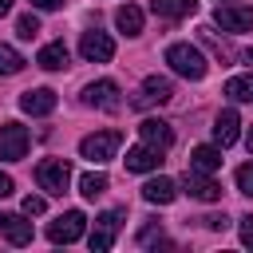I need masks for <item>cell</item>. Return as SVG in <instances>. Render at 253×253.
Here are the masks:
<instances>
[{
	"mask_svg": "<svg viewBox=\"0 0 253 253\" xmlns=\"http://www.w3.org/2000/svg\"><path fill=\"white\" fill-rule=\"evenodd\" d=\"M237 190L253 198V162H245V166H237Z\"/></svg>",
	"mask_w": 253,
	"mask_h": 253,
	"instance_id": "26",
	"label": "cell"
},
{
	"mask_svg": "<svg viewBox=\"0 0 253 253\" xmlns=\"http://www.w3.org/2000/svg\"><path fill=\"white\" fill-rule=\"evenodd\" d=\"M115 28H119L123 36H138V32H142V12H138L134 4L115 8Z\"/></svg>",
	"mask_w": 253,
	"mask_h": 253,
	"instance_id": "21",
	"label": "cell"
},
{
	"mask_svg": "<svg viewBox=\"0 0 253 253\" xmlns=\"http://www.w3.org/2000/svg\"><path fill=\"white\" fill-rule=\"evenodd\" d=\"M237 126H241V119H237V111H221L217 119H213V142L225 150V146H233L237 142Z\"/></svg>",
	"mask_w": 253,
	"mask_h": 253,
	"instance_id": "15",
	"label": "cell"
},
{
	"mask_svg": "<svg viewBox=\"0 0 253 253\" xmlns=\"http://www.w3.org/2000/svg\"><path fill=\"white\" fill-rule=\"evenodd\" d=\"M170 99H174V83L162 75H150L142 83V95L134 99V107H154V103H170Z\"/></svg>",
	"mask_w": 253,
	"mask_h": 253,
	"instance_id": "12",
	"label": "cell"
},
{
	"mask_svg": "<svg viewBox=\"0 0 253 253\" xmlns=\"http://www.w3.org/2000/svg\"><path fill=\"white\" fill-rule=\"evenodd\" d=\"M63 0H32V8H40V12H55Z\"/></svg>",
	"mask_w": 253,
	"mask_h": 253,
	"instance_id": "31",
	"label": "cell"
},
{
	"mask_svg": "<svg viewBox=\"0 0 253 253\" xmlns=\"http://www.w3.org/2000/svg\"><path fill=\"white\" fill-rule=\"evenodd\" d=\"M83 225H87V217H83L79 210H67V213H59V217L47 225V241H55V245H71V241L83 237Z\"/></svg>",
	"mask_w": 253,
	"mask_h": 253,
	"instance_id": "4",
	"label": "cell"
},
{
	"mask_svg": "<svg viewBox=\"0 0 253 253\" xmlns=\"http://www.w3.org/2000/svg\"><path fill=\"white\" fill-rule=\"evenodd\" d=\"M12 190H16V182H12V178H8V174H4V170H0V198H8V194H12Z\"/></svg>",
	"mask_w": 253,
	"mask_h": 253,
	"instance_id": "30",
	"label": "cell"
},
{
	"mask_svg": "<svg viewBox=\"0 0 253 253\" xmlns=\"http://www.w3.org/2000/svg\"><path fill=\"white\" fill-rule=\"evenodd\" d=\"M107 186H111V182H107V174H83V178H79V194H83V198H91V202H95V198H103V194H107Z\"/></svg>",
	"mask_w": 253,
	"mask_h": 253,
	"instance_id": "23",
	"label": "cell"
},
{
	"mask_svg": "<svg viewBox=\"0 0 253 253\" xmlns=\"http://www.w3.org/2000/svg\"><path fill=\"white\" fill-rule=\"evenodd\" d=\"M119 221H123V213H119V210H107V213H99V217H95V229H91V237H87L91 253H107V249L115 245Z\"/></svg>",
	"mask_w": 253,
	"mask_h": 253,
	"instance_id": "7",
	"label": "cell"
},
{
	"mask_svg": "<svg viewBox=\"0 0 253 253\" xmlns=\"http://www.w3.org/2000/svg\"><path fill=\"white\" fill-rule=\"evenodd\" d=\"M119 146H123V134L119 130H95V134H87L79 142V154L87 162H107V158H115Z\"/></svg>",
	"mask_w": 253,
	"mask_h": 253,
	"instance_id": "2",
	"label": "cell"
},
{
	"mask_svg": "<svg viewBox=\"0 0 253 253\" xmlns=\"http://www.w3.org/2000/svg\"><path fill=\"white\" fill-rule=\"evenodd\" d=\"M36 63H40L43 71H63V67H67V43H63V40L43 43V47H40V55H36Z\"/></svg>",
	"mask_w": 253,
	"mask_h": 253,
	"instance_id": "19",
	"label": "cell"
},
{
	"mask_svg": "<svg viewBox=\"0 0 253 253\" xmlns=\"http://www.w3.org/2000/svg\"><path fill=\"white\" fill-rule=\"evenodd\" d=\"M20 107H24L28 115H51V111H55V91H51V87H32V91L20 95Z\"/></svg>",
	"mask_w": 253,
	"mask_h": 253,
	"instance_id": "14",
	"label": "cell"
},
{
	"mask_svg": "<svg viewBox=\"0 0 253 253\" xmlns=\"http://www.w3.org/2000/svg\"><path fill=\"white\" fill-rule=\"evenodd\" d=\"M241 59H245V63L253 67V47H249V51H241Z\"/></svg>",
	"mask_w": 253,
	"mask_h": 253,
	"instance_id": "32",
	"label": "cell"
},
{
	"mask_svg": "<svg viewBox=\"0 0 253 253\" xmlns=\"http://www.w3.org/2000/svg\"><path fill=\"white\" fill-rule=\"evenodd\" d=\"M16 71H24V55L16 47L0 43V75H16Z\"/></svg>",
	"mask_w": 253,
	"mask_h": 253,
	"instance_id": "24",
	"label": "cell"
},
{
	"mask_svg": "<svg viewBox=\"0 0 253 253\" xmlns=\"http://www.w3.org/2000/svg\"><path fill=\"white\" fill-rule=\"evenodd\" d=\"M8 8H12V0H0V16H4V12H8Z\"/></svg>",
	"mask_w": 253,
	"mask_h": 253,
	"instance_id": "34",
	"label": "cell"
},
{
	"mask_svg": "<svg viewBox=\"0 0 253 253\" xmlns=\"http://www.w3.org/2000/svg\"><path fill=\"white\" fill-rule=\"evenodd\" d=\"M166 63L182 75V79H206V71H210V63H206V55L194 47V43H170L166 47Z\"/></svg>",
	"mask_w": 253,
	"mask_h": 253,
	"instance_id": "1",
	"label": "cell"
},
{
	"mask_svg": "<svg viewBox=\"0 0 253 253\" xmlns=\"http://www.w3.org/2000/svg\"><path fill=\"white\" fill-rule=\"evenodd\" d=\"M241 245L253 249V217H241Z\"/></svg>",
	"mask_w": 253,
	"mask_h": 253,
	"instance_id": "29",
	"label": "cell"
},
{
	"mask_svg": "<svg viewBox=\"0 0 253 253\" xmlns=\"http://www.w3.org/2000/svg\"><path fill=\"white\" fill-rule=\"evenodd\" d=\"M150 12L162 20H182L198 12V0H150Z\"/></svg>",
	"mask_w": 253,
	"mask_h": 253,
	"instance_id": "18",
	"label": "cell"
},
{
	"mask_svg": "<svg viewBox=\"0 0 253 253\" xmlns=\"http://www.w3.org/2000/svg\"><path fill=\"white\" fill-rule=\"evenodd\" d=\"M28 126H20V123H4L0 126V162H20L24 154H28Z\"/></svg>",
	"mask_w": 253,
	"mask_h": 253,
	"instance_id": "5",
	"label": "cell"
},
{
	"mask_svg": "<svg viewBox=\"0 0 253 253\" xmlns=\"http://www.w3.org/2000/svg\"><path fill=\"white\" fill-rule=\"evenodd\" d=\"M245 146H249V154H253V126H249V134H245Z\"/></svg>",
	"mask_w": 253,
	"mask_h": 253,
	"instance_id": "33",
	"label": "cell"
},
{
	"mask_svg": "<svg viewBox=\"0 0 253 253\" xmlns=\"http://www.w3.org/2000/svg\"><path fill=\"white\" fill-rule=\"evenodd\" d=\"M213 20L225 32H253V8L249 4H217Z\"/></svg>",
	"mask_w": 253,
	"mask_h": 253,
	"instance_id": "9",
	"label": "cell"
},
{
	"mask_svg": "<svg viewBox=\"0 0 253 253\" xmlns=\"http://www.w3.org/2000/svg\"><path fill=\"white\" fill-rule=\"evenodd\" d=\"M0 233L12 245H28L32 241V221H24L20 213H0Z\"/></svg>",
	"mask_w": 253,
	"mask_h": 253,
	"instance_id": "16",
	"label": "cell"
},
{
	"mask_svg": "<svg viewBox=\"0 0 253 253\" xmlns=\"http://www.w3.org/2000/svg\"><path fill=\"white\" fill-rule=\"evenodd\" d=\"M36 182H40V190H47V194H67V186H71V166H67L63 158H43V162L36 166Z\"/></svg>",
	"mask_w": 253,
	"mask_h": 253,
	"instance_id": "3",
	"label": "cell"
},
{
	"mask_svg": "<svg viewBox=\"0 0 253 253\" xmlns=\"http://www.w3.org/2000/svg\"><path fill=\"white\" fill-rule=\"evenodd\" d=\"M225 95H229L233 103H253V71H249V75H233V79L225 83Z\"/></svg>",
	"mask_w": 253,
	"mask_h": 253,
	"instance_id": "22",
	"label": "cell"
},
{
	"mask_svg": "<svg viewBox=\"0 0 253 253\" xmlns=\"http://www.w3.org/2000/svg\"><path fill=\"white\" fill-rule=\"evenodd\" d=\"M142 198H146L150 206H170V202L178 198V186H174L170 178H150V182L142 186Z\"/></svg>",
	"mask_w": 253,
	"mask_h": 253,
	"instance_id": "17",
	"label": "cell"
},
{
	"mask_svg": "<svg viewBox=\"0 0 253 253\" xmlns=\"http://www.w3.org/2000/svg\"><path fill=\"white\" fill-rule=\"evenodd\" d=\"M217 4H221V0H217ZM225 4H229V0H225Z\"/></svg>",
	"mask_w": 253,
	"mask_h": 253,
	"instance_id": "35",
	"label": "cell"
},
{
	"mask_svg": "<svg viewBox=\"0 0 253 253\" xmlns=\"http://www.w3.org/2000/svg\"><path fill=\"white\" fill-rule=\"evenodd\" d=\"M162 154H166V150H158V146H150V142L130 146V150H126V170H134V174L158 170V166H162Z\"/></svg>",
	"mask_w": 253,
	"mask_h": 253,
	"instance_id": "11",
	"label": "cell"
},
{
	"mask_svg": "<svg viewBox=\"0 0 253 253\" xmlns=\"http://www.w3.org/2000/svg\"><path fill=\"white\" fill-rule=\"evenodd\" d=\"M16 36H20V40H32V36H40V16H36V12H24V16L16 20Z\"/></svg>",
	"mask_w": 253,
	"mask_h": 253,
	"instance_id": "25",
	"label": "cell"
},
{
	"mask_svg": "<svg viewBox=\"0 0 253 253\" xmlns=\"http://www.w3.org/2000/svg\"><path fill=\"white\" fill-rule=\"evenodd\" d=\"M182 186H186V194L198 198V202H217V198H221V186H217L210 174H202V170H186Z\"/></svg>",
	"mask_w": 253,
	"mask_h": 253,
	"instance_id": "10",
	"label": "cell"
},
{
	"mask_svg": "<svg viewBox=\"0 0 253 253\" xmlns=\"http://www.w3.org/2000/svg\"><path fill=\"white\" fill-rule=\"evenodd\" d=\"M43 210H47V202H43L40 194H28V198H24V213H28V217H40Z\"/></svg>",
	"mask_w": 253,
	"mask_h": 253,
	"instance_id": "27",
	"label": "cell"
},
{
	"mask_svg": "<svg viewBox=\"0 0 253 253\" xmlns=\"http://www.w3.org/2000/svg\"><path fill=\"white\" fill-rule=\"evenodd\" d=\"M190 170H202V174L221 170V146H194L190 150Z\"/></svg>",
	"mask_w": 253,
	"mask_h": 253,
	"instance_id": "20",
	"label": "cell"
},
{
	"mask_svg": "<svg viewBox=\"0 0 253 253\" xmlns=\"http://www.w3.org/2000/svg\"><path fill=\"white\" fill-rule=\"evenodd\" d=\"M138 134H142V142H150V146H158V150H170V146H174V126H170L166 119H142Z\"/></svg>",
	"mask_w": 253,
	"mask_h": 253,
	"instance_id": "13",
	"label": "cell"
},
{
	"mask_svg": "<svg viewBox=\"0 0 253 253\" xmlns=\"http://www.w3.org/2000/svg\"><path fill=\"white\" fill-rule=\"evenodd\" d=\"M83 103L87 107H99V111H119L123 99H119V83L115 79H95L83 87Z\"/></svg>",
	"mask_w": 253,
	"mask_h": 253,
	"instance_id": "6",
	"label": "cell"
},
{
	"mask_svg": "<svg viewBox=\"0 0 253 253\" xmlns=\"http://www.w3.org/2000/svg\"><path fill=\"white\" fill-rule=\"evenodd\" d=\"M198 221H202L206 229H225V225H229V221H225V213H210V217H198Z\"/></svg>",
	"mask_w": 253,
	"mask_h": 253,
	"instance_id": "28",
	"label": "cell"
},
{
	"mask_svg": "<svg viewBox=\"0 0 253 253\" xmlns=\"http://www.w3.org/2000/svg\"><path fill=\"white\" fill-rule=\"evenodd\" d=\"M79 55L87 59V63H107L111 55H115V40L107 36V32H83V40H79Z\"/></svg>",
	"mask_w": 253,
	"mask_h": 253,
	"instance_id": "8",
	"label": "cell"
}]
</instances>
